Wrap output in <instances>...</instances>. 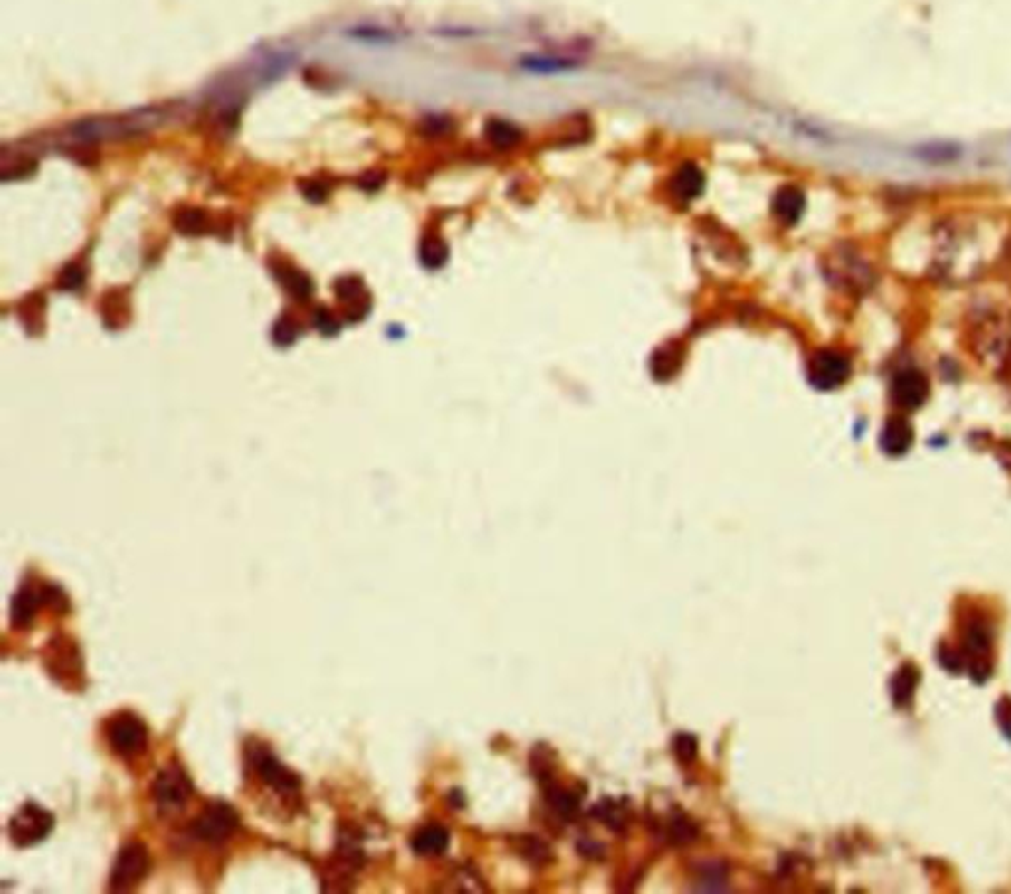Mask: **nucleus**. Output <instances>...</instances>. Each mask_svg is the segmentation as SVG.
<instances>
[{"instance_id":"1","label":"nucleus","mask_w":1011,"mask_h":894,"mask_svg":"<svg viewBox=\"0 0 1011 894\" xmlns=\"http://www.w3.org/2000/svg\"><path fill=\"white\" fill-rule=\"evenodd\" d=\"M162 119H165V111H162V109H143V111H135L129 115L125 113V115H113V117L87 119V121L78 123L72 130L75 138L87 140V143H93V140H109V138L115 140V138H125L129 135L147 133V130L158 127L162 123Z\"/></svg>"},{"instance_id":"2","label":"nucleus","mask_w":1011,"mask_h":894,"mask_svg":"<svg viewBox=\"0 0 1011 894\" xmlns=\"http://www.w3.org/2000/svg\"><path fill=\"white\" fill-rule=\"evenodd\" d=\"M245 765L263 786L273 790L282 800H295L300 792V778L281 765L275 752L263 743H247Z\"/></svg>"},{"instance_id":"3","label":"nucleus","mask_w":1011,"mask_h":894,"mask_svg":"<svg viewBox=\"0 0 1011 894\" xmlns=\"http://www.w3.org/2000/svg\"><path fill=\"white\" fill-rule=\"evenodd\" d=\"M68 604V596L58 585H22L10 604V624L13 628H28L42 606L65 613Z\"/></svg>"},{"instance_id":"4","label":"nucleus","mask_w":1011,"mask_h":894,"mask_svg":"<svg viewBox=\"0 0 1011 894\" xmlns=\"http://www.w3.org/2000/svg\"><path fill=\"white\" fill-rule=\"evenodd\" d=\"M976 350L980 357H990L999 372L1011 374V319L987 314L974 332Z\"/></svg>"},{"instance_id":"5","label":"nucleus","mask_w":1011,"mask_h":894,"mask_svg":"<svg viewBox=\"0 0 1011 894\" xmlns=\"http://www.w3.org/2000/svg\"><path fill=\"white\" fill-rule=\"evenodd\" d=\"M150 794L160 815H176L186 808L194 794V786L186 770L178 765H168L157 774Z\"/></svg>"},{"instance_id":"6","label":"nucleus","mask_w":1011,"mask_h":894,"mask_svg":"<svg viewBox=\"0 0 1011 894\" xmlns=\"http://www.w3.org/2000/svg\"><path fill=\"white\" fill-rule=\"evenodd\" d=\"M53 825H56V817L52 812L42 808L36 802H26L24 805H20V810L8 823L10 842L16 847L38 845L52 833Z\"/></svg>"},{"instance_id":"7","label":"nucleus","mask_w":1011,"mask_h":894,"mask_svg":"<svg viewBox=\"0 0 1011 894\" xmlns=\"http://www.w3.org/2000/svg\"><path fill=\"white\" fill-rule=\"evenodd\" d=\"M107 740L119 756L135 758L148 747V728L143 718L130 711H121L109 718Z\"/></svg>"},{"instance_id":"8","label":"nucleus","mask_w":1011,"mask_h":894,"mask_svg":"<svg viewBox=\"0 0 1011 894\" xmlns=\"http://www.w3.org/2000/svg\"><path fill=\"white\" fill-rule=\"evenodd\" d=\"M239 827V813L225 802H212L192 823V835L205 845H224Z\"/></svg>"},{"instance_id":"9","label":"nucleus","mask_w":1011,"mask_h":894,"mask_svg":"<svg viewBox=\"0 0 1011 894\" xmlns=\"http://www.w3.org/2000/svg\"><path fill=\"white\" fill-rule=\"evenodd\" d=\"M150 870V855L145 843L129 842L121 847L109 877V889L113 892H125L135 889L140 880H145Z\"/></svg>"},{"instance_id":"10","label":"nucleus","mask_w":1011,"mask_h":894,"mask_svg":"<svg viewBox=\"0 0 1011 894\" xmlns=\"http://www.w3.org/2000/svg\"><path fill=\"white\" fill-rule=\"evenodd\" d=\"M852 377V362L844 352L824 347L808 362V381L818 391L840 389Z\"/></svg>"},{"instance_id":"11","label":"nucleus","mask_w":1011,"mask_h":894,"mask_svg":"<svg viewBox=\"0 0 1011 894\" xmlns=\"http://www.w3.org/2000/svg\"><path fill=\"white\" fill-rule=\"evenodd\" d=\"M43 666H46V671L52 678L60 683L78 680L83 671L78 644L68 636L52 638L46 648H43Z\"/></svg>"},{"instance_id":"12","label":"nucleus","mask_w":1011,"mask_h":894,"mask_svg":"<svg viewBox=\"0 0 1011 894\" xmlns=\"http://www.w3.org/2000/svg\"><path fill=\"white\" fill-rule=\"evenodd\" d=\"M930 397L929 377L920 369L909 367L899 372L891 384V401L899 411H919Z\"/></svg>"},{"instance_id":"13","label":"nucleus","mask_w":1011,"mask_h":894,"mask_svg":"<svg viewBox=\"0 0 1011 894\" xmlns=\"http://www.w3.org/2000/svg\"><path fill=\"white\" fill-rule=\"evenodd\" d=\"M364 867V851L360 842L352 835V832H346L339 839V847L332 859V867L329 873L332 875L330 880H326V885H346L352 882L354 875L360 873Z\"/></svg>"},{"instance_id":"14","label":"nucleus","mask_w":1011,"mask_h":894,"mask_svg":"<svg viewBox=\"0 0 1011 894\" xmlns=\"http://www.w3.org/2000/svg\"><path fill=\"white\" fill-rule=\"evenodd\" d=\"M451 845V835L439 823L423 825L411 837L413 853L419 857H441Z\"/></svg>"},{"instance_id":"15","label":"nucleus","mask_w":1011,"mask_h":894,"mask_svg":"<svg viewBox=\"0 0 1011 894\" xmlns=\"http://www.w3.org/2000/svg\"><path fill=\"white\" fill-rule=\"evenodd\" d=\"M518 68L534 75H558L581 68V62L575 58L556 56V53H529L520 58Z\"/></svg>"},{"instance_id":"16","label":"nucleus","mask_w":1011,"mask_h":894,"mask_svg":"<svg viewBox=\"0 0 1011 894\" xmlns=\"http://www.w3.org/2000/svg\"><path fill=\"white\" fill-rule=\"evenodd\" d=\"M806 210V195L796 186L780 188L773 198V214L780 224L795 225Z\"/></svg>"},{"instance_id":"17","label":"nucleus","mask_w":1011,"mask_h":894,"mask_svg":"<svg viewBox=\"0 0 1011 894\" xmlns=\"http://www.w3.org/2000/svg\"><path fill=\"white\" fill-rule=\"evenodd\" d=\"M912 439H915V433H912L911 423L903 415H893L887 419L883 427L882 449L891 456L905 454L911 449Z\"/></svg>"},{"instance_id":"18","label":"nucleus","mask_w":1011,"mask_h":894,"mask_svg":"<svg viewBox=\"0 0 1011 894\" xmlns=\"http://www.w3.org/2000/svg\"><path fill=\"white\" fill-rule=\"evenodd\" d=\"M705 178L703 172L695 165H683L676 170L672 178V192L682 202H691L703 192Z\"/></svg>"},{"instance_id":"19","label":"nucleus","mask_w":1011,"mask_h":894,"mask_svg":"<svg viewBox=\"0 0 1011 894\" xmlns=\"http://www.w3.org/2000/svg\"><path fill=\"white\" fill-rule=\"evenodd\" d=\"M484 133L488 143L502 150L516 147L521 140V130L516 125L504 121V119H491V121L486 123Z\"/></svg>"},{"instance_id":"20","label":"nucleus","mask_w":1011,"mask_h":894,"mask_svg":"<svg viewBox=\"0 0 1011 894\" xmlns=\"http://www.w3.org/2000/svg\"><path fill=\"white\" fill-rule=\"evenodd\" d=\"M516 851L531 865H548L551 861V849L534 835H520L516 839Z\"/></svg>"},{"instance_id":"21","label":"nucleus","mask_w":1011,"mask_h":894,"mask_svg":"<svg viewBox=\"0 0 1011 894\" xmlns=\"http://www.w3.org/2000/svg\"><path fill=\"white\" fill-rule=\"evenodd\" d=\"M698 835H700L698 825H695L690 817L682 813L673 815L666 827V837L673 845H690L698 839Z\"/></svg>"},{"instance_id":"22","label":"nucleus","mask_w":1011,"mask_h":894,"mask_svg":"<svg viewBox=\"0 0 1011 894\" xmlns=\"http://www.w3.org/2000/svg\"><path fill=\"white\" fill-rule=\"evenodd\" d=\"M279 281H281V285L285 287V289L289 290V294H292V297H295V299L304 300V299H309V297H310V292H312V281H310L307 275H304L302 271H299V269H282V271L279 272Z\"/></svg>"},{"instance_id":"23","label":"nucleus","mask_w":1011,"mask_h":894,"mask_svg":"<svg viewBox=\"0 0 1011 894\" xmlns=\"http://www.w3.org/2000/svg\"><path fill=\"white\" fill-rule=\"evenodd\" d=\"M421 263L427 269H439L447 263L449 249L439 237H427L421 243Z\"/></svg>"},{"instance_id":"24","label":"nucleus","mask_w":1011,"mask_h":894,"mask_svg":"<svg viewBox=\"0 0 1011 894\" xmlns=\"http://www.w3.org/2000/svg\"><path fill=\"white\" fill-rule=\"evenodd\" d=\"M548 804L549 808L556 812L559 817H571L579 810V798L569 790L563 788H551L548 792Z\"/></svg>"},{"instance_id":"25","label":"nucleus","mask_w":1011,"mask_h":894,"mask_svg":"<svg viewBox=\"0 0 1011 894\" xmlns=\"http://www.w3.org/2000/svg\"><path fill=\"white\" fill-rule=\"evenodd\" d=\"M449 885H453V887H449L447 890H453V892H482V890H486L484 880L469 867H463V869L456 870V873L449 879Z\"/></svg>"},{"instance_id":"26","label":"nucleus","mask_w":1011,"mask_h":894,"mask_svg":"<svg viewBox=\"0 0 1011 894\" xmlns=\"http://www.w3.org/2000/svg\"><path fill=\"white\" fill-rule=\"evenodd\" d=\"M174 224H176V229L184 235H198L205 229V215L198 210H186L178 214Z\"/></svg>"},{"instance_id":"27","label":"nucleus","mask_w":1011,"mask_h":894,"mask_svg":"<svg viewBox=\"0 0 1011 894\" xmlns=\"http://www.w3.org/2000/svg\"><path fill=\"white\" fill-rule=\"evenodd\" d=\"M673 752H676V756L680 762H691L695 756H698V740H695L693 735L688 733H680L673 737Z\"/></svg>"},{"instance_id":"28","label":"nucleus","mask_w":1011,"mask_h":894,"mask_svg":"<svg viewBox=\"0 0 1011 894\" xmlns=\"http://www.w3.org/2000/svg\"><path fill=\"white\" fill-rule=\"evenodd\" d=\"M364 290V282L362 279L358 277H342L334 282V292L336 297L342 299V300H354L362 294Z\"/></svg>"},{"instance_id":"29","label":"nucleus","mask_w":1011,"mask_h":894,"mask_svg":"<svg viewBox=\"0 0 1011 894\" xmlns=\"http://www.w3.org/2000/svg\"><path fill=\"white\" fill-rule=\"evenodd\" d=\"M297 336H299V328H297V324L292 322L291 319H281V320H277V324L273 326V342H275L277 346L287 347V346H291L292 342L297 340Z\"/></svg>"},{"instance_id":"30","label":"nucleus","mask_w":1011,"mask_h":894,"mask_svg":"<svg viewBox=\"0 0 1011 894\" xmlns=\"http://www.w3.org/2000/svg\"><path fill=\"white\" fill-rule=\"evenodd\" d=\"M85 282V271L81 265H68L60 275V287L63 290H80Z\"/></svg>"},{"instance_id":"31","label":"nucleus","mask_w":1011,"mask_h":894,"mask_svg":"<svg viewBox=\"0 0 1011 894\" xmlns=\"http://www.w3.org/2000/svg\"><path fill=\"white\" fill-rule=\"evenodd\" d=\"M314 326H317V328L324 336H334V334H339V330H340L339 320H336L334 316L326 309H319L317 312H314Z\"/></svg>"},{"instance_id":"32","label":"nucleus","mask_w":1011,"mask_h":894,"mask_svg":"<svg viewBox=\"0 0 1011 894\" xmlns=\"http://www.w3.org/2000/svg\"><path fill=\"white\" fill-rule=\"evenodd\" d=\"M302 194L307 195V198H309L310 202H317V204L322 202V200L326 198V190H324V186H320L319 182H310V184H307V186L302 188Z\"/></svg>"},{"instance_id":"33","label":"nucleus","mask_w":1011,"mask_h":894,"mask_svg":"<svg viewBox=\"0 0 1011 894\" xmlns=\"http://www.w3.org/2000/svg\"><path fill=\"white\" fill-rule=\"evenodd\" d=\"M379 184H382V178H379L377 174H366V178L362 180V186L369 188V190L379 188Z\"/></svg>"}]
</instances>
